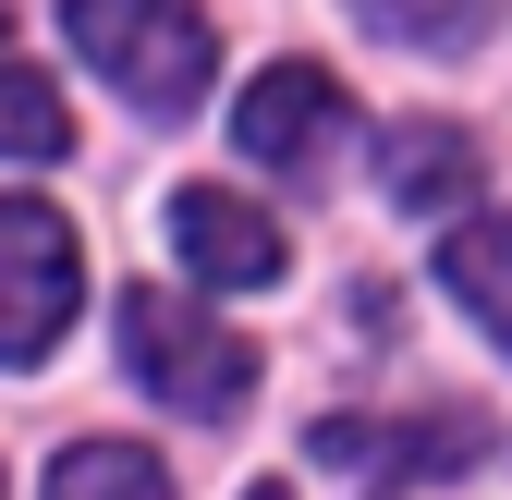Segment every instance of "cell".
I'll return each instance as SVG.
<instances>
[{"mask_svg":"<svg viewBox=\"0 0 512 500\" xmlns=\"http://www.w3.org/2000/svg\"><path fill=\"white\" fill-rule=\"evenodd\" d=\"M61 37H74V61L98 86H122L147 122H183L208 98V61H220L196 0H61Z\"/></svg>","mask_w":512,"mask_h":500,"instance_id":"cell-1","label":"cell"},{"mask_svg":"<svg viewBox=\"0 0 512 500\" xmlns=\"http://www.w3.org/2000/svg\"><path fill=\"white\" fill-rule=\"evenodd\" d=\"M122 366H135V379H147L171 415H232V403L256 391V342H244V330H220L208 305L159 293V281L122 293Z\"/></svg>","mask_w":512,"mask_h":500,"instance_id":"cell-2","label":"cell"},{"mask_svg":"<svg viewBox=\"0 0 512 500\" xmlns=\"http://www.w3.org/2000/svg\"><path fill=\"white\" fill-rule=\"evenodd\" d=\"M74 293H86L74 220L37 208V196H0V366H37L74 330Z\"/></svg>","mask_w":512,"mask_h":500,"instance_id":"cell-3","label":"cell"},{"mask_svg":"<svg viewBox=\"0 0 512 500\" xmlns=\"http://www.w3.org/2000/svg\"><path fill=\"white\" fill-rule=\"evenodd\" d=\"M171 257L196 269L208 293H269L293 269V244H281V220L256 208V196H232V183H183V196H171Z\"/></svg>","mask_w":512,"mask_h":500,"instance_id":"cell-4","label":"cell"},{"mask_svg":"<svg viewBox=\"0 0 512 500\" xmlns=\"http://www.w3.org/2000/svg\"><path fill=\"white\" fill-rule=\"evenodd\" d=\"M317 464H342V476H464L488 452V415L452 403V415H317Z\"/></svg>","mask_w":512,"mask_h":500,"instance_id":"cell-5","label":"cell"},{"mask_svg":"<svg viewBox=\"0 0 512 500\" xmlns=\"http://www.w3.org/2000/svg\"><path fill=\"white\" fill-rule=\"evenodd\" d=\"M330 135H354V98H342V74H317V61H269V74L244 86V110H232V147L269 159V171H317Z\"/></svg>","mask_w":512,"mask_h":500,"instance_id":"cell-6","label":"cell"},{"mask_svg":"<svg viewBox=\"0 0 512 500\" xmlns=\"http://www.w3.org/2000/svg\"><path fill=\"white\" fill-rule=\"evenodd\" d=\"M391 196L427 208V220H452L476 196V135L464 122H391Z\"/></svg>","mask_w":512,"mask_h":500,"instance_id":"cell-7","label":"cell"},{"mask_svg":"<svg viewBox=\"0 0 512 500\" xmlns=\"http://www.w3.org/2000/svg\"><path fill=\"white\" fill-rule=\"evenodd\" d=\"M439 281H452V305L512 354V220H464L452 244H439Z\"/></svg>","mask_w":512,"mask_h":500,"instance_id":"cell-8","label":"cell"},{"mask_svg":"<svg viewBox=\"0 0 512 500\" xmlns=\"http://www.w3.org/2000/svg\"><path fill=\"white\" fill-rule=\"evenodd\" d=\"M49 500H171V476L135 440H74V452L49 464Z\"/></svg>","mask_w":512,"mask_h":500,"instance_id":"cell-9","label":"cell"},{"mask_svg":"<svg viewBox=\"0 0 512 500\" xmlns=\"http://www.w3.org/2000/svg\"><path fill=\"white\" fill-rule=\"evenodd\" d=\"M74 147V110H61L49 74H25V61H0V159H61Z\"/></svg>","mask_w":512,"mask_h":500,"instance_id":"cell-10","label":"cell"},{"mask_svg":"<svg viewBox=\"0 0 512 500\" xmlns=\"http://www.w3.org/2000/svg\"><path fill=\"white\" fill-rule=\"evenodd\" d=\"M354 13H366L378 37H403V49H452V37L476 25V0H354Z\"/></svg>","mask_w":512,"mask_h":500,"instance_id":"cell-11","label":"cell"},{"mask_svg":"<svg viewBox=\"0 0 512 500\" xmlns=\"http://www.w3.org/2000/svg\"><path fill=\"white\" fill-rule=\"evenodd\" d=\"M244 500H293V488H244Z\"/></svg>","mask_w":512,"mask_h":500,"instance_id":"cell-12","label":"cell"}]
</instances>
